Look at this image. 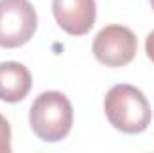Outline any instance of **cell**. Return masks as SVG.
I'll return each instance as SVG.
<instances>
[{"label": "cell", "mask_w": 154, "mask_h": 153, "mask_svg": "<svg viewBox=\"0 0 154 153\" xmlns=\"http://www.w3.org/2000/svg\"><path fill=\"white\" fill-rule=\"evenodd\" d=\"M104 114L115 130L127 135L145 132L152 119L149 99L143 92L125 83L115 85L108 90L104 97Z\"/></svg>", "instance_id": "obj_1"}, {"label": "cell", "mask_w": 154, "mask_h": 153, "mask_svg": "<svg viewBox=\"0 0 154 153\" xmlns=\"http://www.w3.org/2000/svg\"><path fill=\"white\" fill-rule=\"evenodd\" d=\"M29 124L34 135L43 142H59L74 124V108L70 99L57 90L41 92L31 105Z\"/></svg>", "instance_id": "obj_2"}, {"label": "cell", "mask_w": 154, "mask_h": 153, "mask_svg": "<svg viewBox=\"0 0 154 153\" xmlns=\"http://www.w3.org/2000/svg\"><path fill=\"white\" fill-rule=\"evenodd\" d=\"M38 29V15L29 0H0V47L18 49Z\"/></svg>", "instance_id": "obj_3"}, {"label": "cell", "mask_w": 154, "mask_h": 153, "mask_svg": "<svg viewBox=\"0 0 154 153\" xmlns=\"http://www.w3.org/2000/svg\"><path fill=\"white\" fill-rule=\"evenodd\" d=\"M93 56L99 63L118 69L129 65L138 50L136 34L125 25H106L102 27L93 40Z\"/></svg>", "instance_id": "obj_4"}, {"label": "cell", "mask_w": 154, "mask_h": 153, "mask_svg": "<svg viewBox=\"0 0 154 153\" xmlns=\"http://www.w3.org/2000/svg\"><path fill=\"white\" fill-rule=\"evenodd\" d=\"M52 15L57 25L70 36H84L97 18L95 0H52Z\"/></svg>", "instance_id": "obj_5"}, {"label": "cell", "mask_w": 154, "mask_h": 153, "mask_svg": "<svg viewBox=\"0 0 154 153\" xmlns=\"http://www.w3.org/2000/svg\"><path fill=\"white\" fill-rule=\"evenodd\" d=\"M32 88V76L23 63L2 61L0 63V101L20 103Z\"/></svg>", "instance_id": "obj_6"}, {"label": "cell", "mask_w": 154, "mask_h": 153, "mask_svg": "<svg viewBox=\"0 0 154 153\" xmlns=\"http://www.w3.org/2000/svg\"><path fill=\"white\" fill-rule=\"evenodd\" d=\"M11 126L9 121L0 114V153H11Z\"/></svg>", "instance_id": "obj_7"}, {"label": "cell", "mask_w": 154, "mask_h": 153, "mask_svg": "<svg viewBox=\"0 0 154 153\" xmlns=\"http://www.w3.org/2000/svg\"><path fill=\"white\" fill-rule=\"evenodd\" d=\"M145 52H147V58L154 63V31H151L145 38Z\"/></svg>", "instance_id": "obj_8"}, {"label": "cell", "mask_w": 154, "mask_h": 153, "mask_svg": "<svg viewBox=\"0 0 154 153\" xmlns=\"http://www.w3.org/2000/svg\"><path fill=\"white\" fill-rule=\"evenodd\" d=\"M151 2V7H152V11H154V0H149Z\"/></svg>", "instance_id": "obj_9"}]
</instances>
